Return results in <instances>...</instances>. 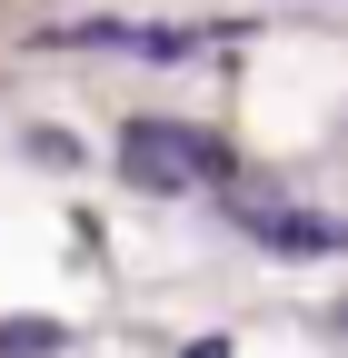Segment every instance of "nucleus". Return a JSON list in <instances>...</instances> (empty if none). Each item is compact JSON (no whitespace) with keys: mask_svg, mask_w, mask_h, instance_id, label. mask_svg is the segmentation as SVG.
Instances as JSON below:
<instances>
[{"mask_svg":"<svg viewBox=\"0 0 348 358\" xmlns=\"http://www.w3.org/2000/svg\"><path fill=\"white\" fill-rule=\"evenodd\" d=\"M119 169L140 179V189L180 199V189H209V179H229V150H219V140H199V129H180V120H129Z\"/></svg>","mask_w":348,"mask_h":358,"instance_id":"obj_1","label":"nucleus"},{"mask_svg":"<svg viewBox=\"0 0 348 358\" xmlns=\"http://www.w3.org/2000/svg\"><path fill=\"white\" fill-rule=\"evenodd\" d=\"M239 219H249V229L269 239V249H298V259L348 249V229H338V219H319V209H279V199H269V209H239Z\"/></svg>","mask_w":348,"mask_h":358,"instance_id":"obj_2","label":"nucleus"},{"mask_svg":"<svg viewBox=\"0 0 348 358\" xmlns=\"http://www.w3.org/2000/svg\"><path fill=\"white\" fill-rule=\"evenodd\" d=\"M70 348V329H50V319H10L0 329V358H60Z\"/></svg>","mask_w":348,"mask_h":358,"instance_id":"obj_3","label":"nucleus"},{"mask_svg":"<svg viewBox=\"0 0 348 358\" xmlns=\"http://www.w3.org/2000/svg\"><path fill=\"white\" fill-rule=\"evenodd\" d=\"M189 358H229V348H219V338H199V348H189Z\"/></svg>","mask_w":348,"mask_h":358,"instance_id":"obj_4","label":"nucleus"}]
</instances>
